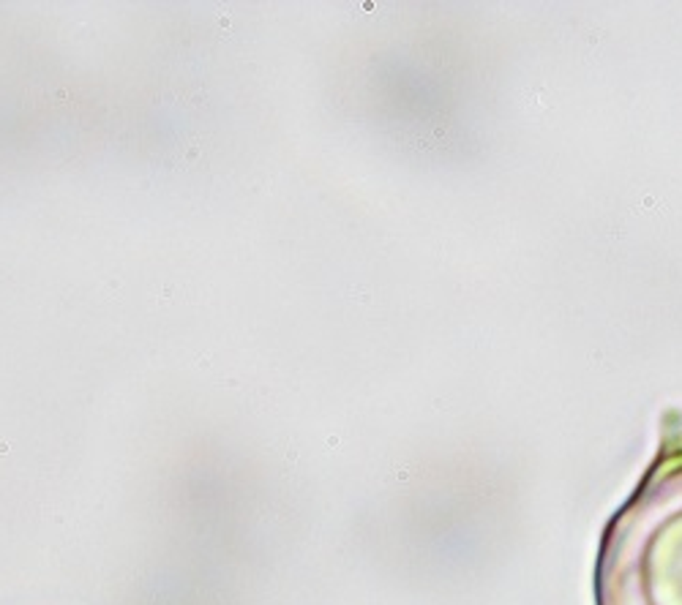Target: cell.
Segmentation results:
<instances>
[{"mask_svg": "<svg viewBox=\"0 0 682 605\" xmlns=\"http://www.w3.org/2000/svg\"><path fill=\"white\" fill-rule=\"evenodd\" d=\"M595 605H682V431L663 436L631 499L608 518Z\"/></svg>", "mask_w": 682, "mask_h": 605, "instance_id": "obj_1", "label": "cell"}]
</instances>
